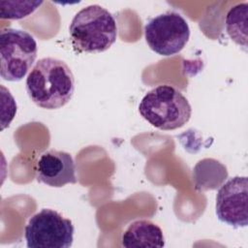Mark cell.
Returning <instances> with one entry per match:
<instances>
[{
  "label": "cell",
  "instance_id": "obj_1",
  "mask_svg": "<svg viewBox=\"0 0 248 248\" xmlns=\"http://www.w3.org/2000/svg\"><path fill=\"white\" fill-rule=\"evenodd\" d=\"M25 85L34 104L42 108L57 109L72 99L75 92V77L64 61L45 57L31 69Z\"/></svg>",
  "mask_w": 248,
  "mask_h": 248
},
{
  "label": "cell",
  "instance_id": "obj_2",
  "mask_svg": "<svg viewBox=\"0 0 248 248\" xmlns=\"http://www.w3.org/2000/svg\"><path fill=\"white\" fill-rule=\"evenodd\" d=\"M69 32L76 51L98 53L115 43L117 24L108 10L100 5H89L76 14Z\"/></svg>",
  "mask_w": 248,
  "mask_h": 248
},
{
  "label": "cell",
  "instance_id": "obj_3",
  "mask_svg": "<svg viewBox=\"0 0 248 248\" xmlns=\"http://www.w3.org/2000/svg\"><path fill=\"white\" fill-rule=\"evenodd\" d=\"M139 112L155 128L170 131L181 128L190 120L192 108L178 89L164 84L143 96L139 105Z\"/></svg>",
  "mask_w": 248,
  "mask_h": 248
},
{
  "label": "cell",
  "instance_id": "obj_4",
  "mask_svg": "<svg viewBox=\"0 0 248 248\" xmlns=\"http://www.w3.org/2000/svg\"><path fill=\"white\" fill-rule=\"evenodd\" d=\"M37 42L28 32L8 28L0 34V74L7 81L21 80L37 57Z\"/></svg>",
  "mask_w": 248,
  "mask_h": 248
},
{
  "label": "cell",
  "instance_id": "obj_5",
  "mask_svg": "<svg viewBox=\"0 0 248 248\" xmlns=\"http://www.w3.org/2000/svg\"><path fill=\"white\" fill-rule=\"evenodd\" d=\"M75 228L70 219L49 208L34 214L24 228L28 248H69L74 241Z\"/></svg>",
  "mask_w": 248,
  "mask_h": 248
},
{
  "label": "cell",
  "instance_id": "obj_6",
  "mask_svg": "<svg viewBox=\"0 0 248 248\" xmlns=\"http://www.w3.org/2000/svg\"><path fill=\"white\" fill-rule=\"evenodd\" d=\"M144 37L153 51L162 56H171L180 52L188 43L190 27L180 14L167 12L147 21Z\"/></svg>",
  "mask_w": 248,
  "mask_h": 248
},
{
  "label": "cell",
  "instance_id": "obj_7",
  "mask_svg": "<svg viewBox=\"0 0 248 248\" xmlns=\"http://www.w3.org/2000/svg\"><path fill=\"white\" fill-rule=\"evenodd\" d=\"M248 180L246 176H234L226 181L216 196V215L218 219L233 228H243L248 224Z\"/></svg>",
  "mask_w": 248,
  "mask_h": 248
},
{
  "label": "cell",
  "instance_id": "obj_8",
  "mask_svg": "<svg viewBox=\"0 0 248 248\" xmlns=\"http://www.w3.org/2000/svg\"><path fill=\"white\" fill-rule=\"evenodd\" d=\"M37 180L50 187L77 183L76 165L70 153L55 149L45 151L36 163Z\"/></svg>",
  "mask_w": 248,
  "mask_h": 248
},
{
  "label": "cell",
  "instance_id": "obj_9",
  "mask_svg": "<svg viewBox=\"0 0 248 248\" xmlns=\"http://www.w3.org/2000/svg\"><path fill=\"white\" fill-rule=\"evenodd\" d=\"M126 248L164 247L165 238L159 226L149 220H137L129 225L122 234Z\"/></svg>",
  "mask_w": 248,
  "mask_h": 248
},
{
  "label": "cell",
  "instance_id": "obj_10",
  "mask_svg": "<svg viewBox=\"0 0 248 248\" xmlns=\"http://www.w3.org/2000/svg\"><path fill=\"white\" fill-rule=\"evenodd\" d=\"M247 3L232 7L226 16V31L231 39L244 47L247 46Z\"/></svg>",
  "mask_w": 248,
  "mask_h": 248
},
{
  "label": "cell",
  "instance_id": "obj_11",
  "mask_svg": "<svg viewBox=\"0 0 248 248\" xmlns=\"http://www.w3.org/2000/svg\"><path fill=\"white\" fill-rule=\"evenodd\" d=\"M43 1H0L1 17L7 19H21L33 14Z\"/></svg>",
  "mask_w": 248,
  "mask_h": 248
}]
</instances>
